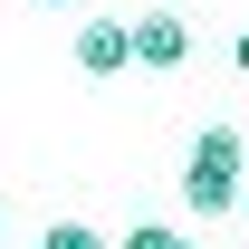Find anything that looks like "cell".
Instances as JSON below:
<instances>
[{
  "mask_svg": "<svg viewBox=\"0 0 249 249\" xmlns=\"http://www.w3.org/2000/svg\"><path fill=\"white\" fill-rule=\"evenodd\" d=\"M240 163H249L240 124H201V144H192V163H182V201L192 211H230V201H240Z\"/></svg>",
  "mask_w": 249,
  "mask_h": 249,
  "instance_id": "obj_1",
  "label": "cell"
},
{
  "mask_svg": "<svg viewBox=\"0 0 249 249\" xmlns=\"http://www.w3.org/2000/svg\"><path fill=\"white\" fill-rule=\"evenodd\" d=\"M124 58H134V67H182V58H192V19H182V10L124 19Z\"/></svg>",
  "mask_w": 249,
  "mask_h": 249,
  "instance_id": "obj_2",
  "label": "cell"
},
{
  "mask_svg": "<svg viewBox=\"0 0 249 249\" xmlns=\"http://www.w3.org/2000/svg\"><path fill=\"white\" fill-rule=\"evenodd\" d=\"M77 67H87V77L134 67V58H124V19H87V29H77Z\"/></svg>",
  "mask_w": 249,
  "mask_h": 249,
  "instance_id": "obj_3",
  "label": "cell"
},
{
  "mask_svg": "<svg viewBox=\"0 0 249 249\" xmlns=\"http://www.w3.org/2000/svg\"><path fill=\"white\" fill-rule=\"evenodd\" d=\"M38 249H115V240H106V230H87V220H58Z\"/></svg>",
  "mask_w": 249,
  "mask_h": 249,
  "instance_id": "obj_4",
  "label": "cell"
},
{
  "mask_svg": "<svg viewBox=\"0 0 249 249\" xmlns=\"http://www.w3.org/2000/svg\"><path fill=\"white\" fill-rule=\"evenodd\" d=\"M124 249H192L182 230H163V220H144V230H124Z\"/></svg>",
  "mask_w": 249,
  "mask_h": 249,
  "instance_id": "obj_5",
  "label": "cell"
},
{
  "mask_svg": "<svg viewBox=\"0 0 249 249\" xmlns=\"http://www.w3.org/2000/svg\"><path fill=\"white\" fill-rule=\"evenodd\" d=\"M230 67H240V77H249V29H240V48H230Z\"/></svg>",
  "mask_w": 249,
  "mask_h": 249,
  "instance_id": "obj_6",
  "label": "cell"
},
{
  "mask_svg": "<svg viewBox=\"0 0 249 249\" xmlns=\"http://www.w3.org/2000/svg\"><path fill=\"white\" fill-rule=\"evenodd\" d=\"M230 211H240V220H249V182H240V201H230Z\"/></svg>",
  "mask_w": 249,
  "mask_h": 249,
  "instance_id": "obj_7",
  "label": "cell"
},
{
  "mask_svg": "<svg viewBox=\"0 0 249 249\" xmlns=\"http://www.w3.org/2000/svg\"><path fill=\"white\" fill-rule=\"evenodd\" d=\"M48 10H77V0H48Z\"/></svg>",
  "mask_w": 249,
  "mask_h": 249,
  "instance_id": "obj_8",
  "label": "cell"
}]
</instances>
